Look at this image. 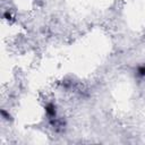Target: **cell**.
Returning <instances> with one entry per match:
<instances>
[{
	"instance_id": "2",
	"label": "cell",
	"mask_w": 145,
	"mask_h": 145,
	"mask_svg": "<svg viewBox=\"0 0 145 145\" xmlns=\"http://www.w3.org/2000/svg\"><path fill=\"white\" fill-rule=\"evenodd\" d=\"M138 74H139V76H145V66L138 68Z\"/></svg>"
},
{
	"instance_id": "1",
	"label": "cell",
	"mask_w": 145,
	"mask_h": 145,
	"mask_svg": "<svg viewBox=\"0 0 145 145\" xmlns=\"http://www.w3.org/2000/svg\"><path fill=\"white\" fill-rule=\"evenodd\" d=\"M45 110H46V113H48L49 116H51V117H53V116L56 114V110H54V106H53L52 104H49V105L45 108Z\"/></svg>"
}]
</instances>
